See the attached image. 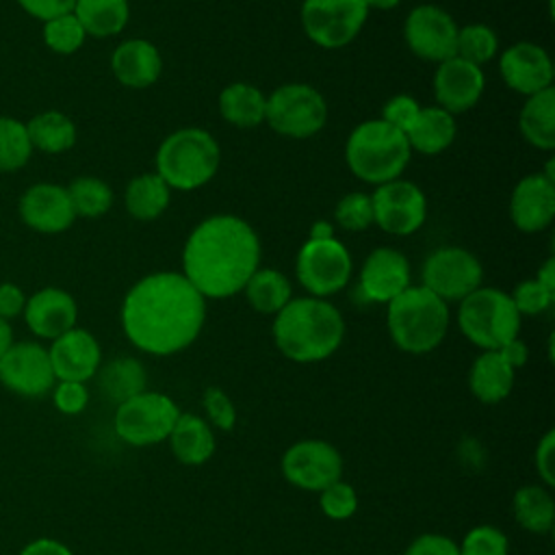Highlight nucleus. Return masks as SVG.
Returning a JSON list of instances; mask_svg holds the SVG:
<instances>
[{"instance_id":"7ed1b4c3","label":"nucleus","mask_w":555,"mask_h":555,"mask_svg":"<svg viewBox=\"0 0 555 555\" xmlns=\"http://www.w3.org/2000/svg\"><path fill=\"white\" fill-rule=\"evenodd\" d=\"M273 343L293 362L310 364L330 358L345 338L340 310L319 297H295L273 319Z\"/></svg>"},{"instance_id":"c85d7f7f","label":"nucleus","mask_w":555,"mask_h":555,"mask_svg":"<svg viewBox=\"0 0 555 555\" xmlns=\"http://www.w3.org/2000/svg\"><path fill=\"white\" fill-rule=\"evenodd\" d=\"M95 377H98V388L113 403H121L143 392L147 384V373L143 364L130 356L113 358L106 364H100Z\"/></svg>"},{"instance_id":"412c9836","label":"nucleus","mask_w":555,"mask_h":555,"mask_svg":"<svg viewBox=\"0 0 555 555\" xmlns=\"http://www.w3.org/2000/svg\"><path fill=\"white\" fill-rule=\"evenodd\" d=\"M410 286V262L395 247L373 249L360 271V291L369 301L388 304Z\"/></svg>"},{"instance_id":"6e6552de","label":"nucleus","mask_w":555,"mask_h":555,"mask_svg":"<svg viewBox=\"0 0 555 555\" xmlns=\"http://www.w3.org/2000/svg\"><path fill=\"white\" fill-rule=\"evenodd\" d=\"M180 408L176 401L156 390H143L117 403L113 427L115 434L132 447H150L169 438Z\"/></svg>"},{"instance_id":"f257e3e1","label":"nucleus","mask_w":555,"mask_h":555,"mask_svg":"<svg viewBox=\"0 0 555 555\" xmlns=\"http://www.w3.org/2000/svg\"><path fill=\"white\" fill-rule=\"evenodd\" d=\"M206 321L204 295L182 275L158 271L141 278L124 297L121 327L145 353L171 356L186 349Z\"/></svg>"},{"instance_id":"37998d69","label":"nucleus","mask_w":555,"mask_h":555,"mask_svg":"<svg viewBox=\"0 0 555 555\" xmlns=\"http://www.w3.org/2000/svg\"><path fill=\"white\" fill-rule=\"evenodd\" d=\"M202 405L206 412V421L210 427H217L221 431H232L236 425V408L225 390L210 386L202 395Z\"/></svg>"},{"instance_id":"4be33fe9","label":"nucleus","mask_w":555,"mask_h":555,"mask_svg":"<svg viewBox=\"0 0 555 555\" xmlns=\"http://www.w3.org/2000/svg\"><path fill=\"white\" fill-rule=\"evenodd\" d=\"M24 321L28 330L39 338H59L67 330L76 327L78 306L74 297L56 286H48L37 291L26 299Z\"/></svg>"},{"instance_id":"39448f33","label":"nucleus","mask_w":555,"mask_h":555,"mask_svg":"<svg viewBox=\"0 0 555 555\" xmlns=\"http://www.w3.org/2000/svg\"><path fill=\"white\" fill-rule=\"evenodd\" d=\"M410 154L412 147L405 134L384 119L358 124L345 145V158L351 173L375 186L397 180L403 173Z\"/></svg>"},{"instance_id":"f03ea898","label":"nucleus","mask_w":555,"mask_h":555,"mask_svg":"<svg viewBox=\"0 0 555 555\" xmlns=\"http://www.w3.org/2000/svg\"><path fill=\"white\" fill-rule=\"evenodd\" d=\"M258 267V234L236 215L204 219L184 243L182 275L204 299H223L241 293Z\"/></svg>"},{"instance_id":"423d86ee","label":"nucleus","mask_w":555,"mask_h":555,"mask_svg":"<svg viewBox=\"0 0 555 555\" xmlns=\"http://www.w3.org/2000/svg\"><path fill=\"white\" fill-rule=\"evenodd\" d=\"M221 150L215 137L202 128L171 132L156 152V173L176 191H193L212 180Z\"/></svg>"},{"instance_id":"49530a36","label":"nucleus","mask_w":555,"mask_h":555,"mask_svg":"<svg viewBox=\"0 0 555 555\" xmlns=\"http://www.w3.org/2000/svg\"><path fill=\"white\" fill-rule=\"evenodd\" d=\"M418 111H421V104H418L412 95L399 93V95H392V98L384 104L379 119H384L386 124H390V126L399 128L401 132H405L408 126L414 121V117H416Z\"/></svg>"},{"instance_id":"cd10ccee","label":"nucleus","mask_w":555,"mask_h":555,"mask_svg":"<svg viewBox=\"0 0 555 555\" xmlns=\"http://www.w3.org/2000/svg\"><path fill=\"white\" fill-rule=\"evenodd\" d=\"M518 128L527 143L538 150L551 152L555 147V89H542L527 98Z\"/></svg>"},{"instance_id":"ea45409f","label":"nucleus","mask_w":555,"mask_h":555,"mask_svg":"<svg viewBox=\"0 0 555 555\" xmlns=\"http://www.w3.org/2000/svg\"><path fill=\"white\" fill-rule=\"evenodd\" d=\"M334 219H336L338 228H343V230H349V232L366 230L373 223L371 195L360 193V191L347 193L345 197L338 199V204L334 208Z\"/></svg>"},{"instance_id":"9d476101","label":"nucleus","mask_w":555,"mask_h":555,"mask_svg":"<svg viewBox=\"0 0 555 555\" xmlns=\"http://www.w3.org/2000/svg\"><path fill=\"white\" fill-rule=\"evenodd\" d=\"M369 15L364 0H304L301 26L312 43L338 50L351 43Z\"/></svg>"},{"instance_id":"a18cd8bd","label":"nucleus","mask_w":555,"mask_h":555,"mask_svg":"<svg viewBox=\"0 0 555 555\" xmlns=\"http://www.w3.org/2000/svg\"><path fill=\"white\" fill-rule=\"evenodd\" d=\"M52 392V403L61 414L76 416L89 403V388L85 382H56Z\"/></svg>"},{"instance_id":"6ab92c4d","label":"nucleus","mask_w":555,"mask_h":555,"mask_svg":"<svg viewBox=\"0 0 555 555\" xmlns=\"http://www.w3.org/2000/svg\"><path fill=\"white\" fill-rule=\"evenodd\" d=\"M486 87V78L481 67L460 59L451 56L442 63H438L436 76H434V93L438 100V106L444 108L451 115L464 113L473 108Z\"/></svg>"},{"instance_id":"0eeeda50","label":"nucleus","mask_w":555,"mask_h":555,"mask_svg":"<svg viewBox=\"0 0 555 555\" xmlns=\"http://www.w3.org/2000/svg\"><path fill=\"white\" fill-rule=\"evenodd\" d=\"M457 325L473 345L494 351L518 336L520 314L507 293L479 286L460 301Z\"/></svg>"},{"instance_id":"20e7f679","label":"nucleus","mask_w":555,"mask_h":555,"mask_svg":"<svg viewBox=\"0 0 555 555\" xmlns=\"http://www.w3.org/2000/svg\"><path fill=\"white\" fill-rule=\"evenodd\" d=\"M388 334L392 343L405 353H429L447 336L449 304L425 286H408L392 301L386 312Z\"/></svg>"},{"instance_id":"dca6fc26","label":"nucleus","mask_w":555,"mask_h":555,"mask_svg":"<svg viewBox=\"0 0 555 555\" xmlns=\"http://www.w3.org/2000/svg\"><path fill=\"white\" fill-rule=\"evenodd\" d=\"M403 37L412 54L423 61L442 63L455 56L457 24L444 9L436 4H418L405 17Z\"/></svg>"},{"instance_id":"864d4df0","label":"nucleus","mask_w":555,"mask_h":555,"mask_svg":"<svg viewBox=\"0 0 555 555\" xmlns=\"http://www.w3.org/2000/svg\"><path fill=\"white\" fill-rule=\"evenodd\" d=\"M503 358H505V362L516 371V369H520V366H525L527 364V360H529V349H527V345L516 336V338H512L509 343H505L501 349H496Z\"/></svg>"},{"instance_id":"2f4dec72","label":"nucleus","mask_w":555,"mask_h":555,"mask_svg":"<svg viewBox=\"0 0 555 555\" xmlns=\"http://www.w3.org/2000/svg\"><path fill=\"white\" fill-rule=\"evenodd\" d=\"M72 13L87 35L113 37L128 24L130 7L128 0H76Z\"/></svg>"},{"instance_id":"a19ab883","label":"nucleus","mask_w":555,"mask_h":555,"mask_svg":"<svg viewBox=\"0 0 555 555\" xmlns=\"http://www.w3.org/2000/svg\"><path fill=\"white\" fill-rule=\"evenodd\" d=\"M460 546V555H507L509 542L507 535L494 525L473 527Z\"/></svg>"},{"instance_id":"a878e982","label":"nucleus","mask_w":555,"mask_h":555,"mask_svg":"<svg viewBox=\"0 0 555 555\" xmlns=\"http://www.w3.org/2000/svg\"><path fill=\"white\" fill-rule=\"evenodd\" d=\"M516 371L505 362V358L494 351H483L477 356L468 371V388L477 401L486 405L501 403L514 388Z\"/></svg>"},{"instance_id":"b1692460","label":"nucleus","mask_w":555,"mask_h":555,"mask_svg":"<svg viewBox=\"0 0 555 555\" xmlns=\"http://www.w3.org/2000/svg\"><path fill=\"white\" fill-rule=\"evenodd\" d=\"M111 69L115 78L132 89L150 87L158 80L163 61L160 52L147 39L121 41L111 56Z\"/></svg>"},{"instance_id":"393cba45","label":"nucleus","mask_w":555,"mask_h":555,"mask_svg":"<svg viewBox=\"0 0 555 555\" xmlns=\"http://www.w3.org/2000/svg\"><path fill=\"white\" fill-rule=\"evenodd\" d=\"M167 440L173 457L186 466H199L208 462L217 447L215 431L208 421L204 416L184 412H180Z\"/></svg>"},{"instance_id":"c03bdc74","label":"nucleus","mask_w":555,"mask_h":555,"mask_svg":"<svg viewBox=\"0 0 555 555\" xmlns=\"http://www.w3.org/2000/svg\"><path fill=\"white\" fill-rule=\"evenodd\" d=\"M509 297H512V301H514V306H516V310H518L520 317H522V314H529V317L540 314V312H544V310L553 304V299H555V295H553L551 291H546L535 278L516 284V288H514V293H512Z\"/></svg>"},{"instance_id":"c756f323","label":"nucleus","mask_w":555,"mask_h":555,"mask_svg":"<svg viewBox=\"0 0 555 555\" xmlns=\"http://www.w3.org/2000/svg\"><path fill=\"white\" fill-rule=\"evenodd\" d=\"M267 95L247 82H232L219 93L221 117L236 128H256L264 121Z\"/></svg>"},{"instance_id":"f704fd0d","label":"nucleus","mask_w":555,"mask_h":555,"mask_svg":"<svg viewBox=\"0 0 555 555\" xmlns=\"http://www.w3.org/2000/svg\"><path fill=\"white\" fill-rule=\"evenodd\" d=\"M26 132L33 150H41L46 154H61L74 147L76 143V126L74 121L59 111H43L35 115L26 124Z\"/></svg>"},{"instance_id":"4c0bfd02","label":"nucleus","mask_w":555,"mask_h":555,"mask_svg":"<svg viewBox=\"0 0 555 555\" xmlns=\"http://www.w3.org/2000/svg\"><path fill=\"white\" fill-rule=\"evenodd\" d=\"M496 50H499V39L490 26L468 24L464 28H457L455 56L481 67L483 63L494 59Z\"/></svg>"},{"instance_id":"72a5a7b5","label":"nucleus","mask_w":555,"mask_h":555,"mask_svg":"<svg viewBox=\"0 0 555 555\" xmlns=\"http://www.w3.org/2000/svg\"><path fill=\"white\" fill-rule=\"evenodd\" d=\"M243 291L249 306L262 314H278L293 299L291 282L278 269L258 267Z\"/></svg>"},{"instance_id":"a211bd4d","label":"nucleus","mask_w":555,"mask_h":555,"mask_svg":"<svg viewBox=\"0 0 555 555\" xmlns=\"http://www.w3.org/2000/svg\"><path fill=\"white\" fill-rule=\"evenodd\" d=\"M48 353L56 382H89L102 364L100 343L82 327H72L54 338Z\"/></svg>"},{"instance_id":"7c9ffc66","label":"nucleus","mask_w":555,"mask_h":555,"mask_svg":"<svg viewBox=\"0 0 555 555\" xmlns=\"http://www.w3.org/2000/svg\"><path fill=\"white\" fill-rule=\"evenodd\" d=\"M169 197H171V189L154 171V173H141L132 178L126 186L124 202L130 217L139 221H152L167 210Z\"/></svg>"},{"instance_id":"4468645a","label":"nucleus","mask_w":555,"mask_h":555,"mask_svg":"<svg viewBox=\"0 0 555 555\" xmlns=\"http://www.w3.org/2000/svg\"><path fill=\"white\" fill-rule=\"evenodd\" d=\"M0 384L26 399L48 395L56 384L48 349L35 340L13 343L0 356Z\"/></svg>"},{"instance_id":"c9c22d12","label":"nucleus","mask_w":555,"mask_h":555,"mask_svg":"<svg viewBox=\"0 0 555 555\" xmlns=\"http://www.w3.org/2000/svg\"><path fill=\"white\" fill-rule=\"evenodd\" d=\"M67 195L74 208L76 217H87V219H98L104 212H108L113 204V191L111 186L93 176H80L72 180L67 186Z\"/></svg>"},{"instance_id":"79ce46f5","label":"nucleus","mask_w":555,"mask_h":555,"mask_svg":"<svg viewBox=\"0 0 555 555\" xmlns=\"http://www.w3.org/2000/svg\"><path fill=\"white\" fill-rule=\"evenodd\" d=\"M319 505L330 520H347L358 509V494L351 483L338 479L319 492Z\"/></svg>"},{"instance_id":"f8f14e48","label":"nucleus","mask_w":555,"mask_h":555,"mask_svg":"<svg viewBox=\"0 0 555 555\" xmlns=\"http://www.w3.org/2000/svg\"><path fill=\"white\" fill-rule=\"evenodd\" d=\"M423 286L444 304L462 301L481 286L483 269L477 256L464 247L447 245L431 251L423 264Z\"/></svg>"},{"instance_id":"4d7b16f0","label":"nucleus","mask_w":555,"mask_h":555,"mask_svg":"<svg viewBox=\"0 0 555 555\" xmlns=\"http://www.w3.org/2000/svg\"><path fill=\"white\" fill-rule=\"evenodd\" d=\"M13 345V330L9 325V321L0 319V356Z\"/></svg>"},{"instance_id":"6e6d98bb","label":"nucleus","mask_w":555,"mask_h":555,"mask_svg":"<svg viewBox=\"0 0 555 555\" xmlns=\"http://www.w3.org/2000/svg\"><path fill=\"white\" fill-rule=\"evenodd\" d=\"M310 238L312 241H325V238H334V225L327 219H317L310 228Z\"/></svg>"},{"instance_id":"9b49d317","label":"nucleus","mask_w":555,"mask_h":555,"mask_svg":"<svg viewBox=\"0 0 555 555\" xmlns=\"http://www.w3.org/2000/svg\"><path fill=\"white\" fill-rule=\"evenodd\" d=\"M295 271L299 284L310 293V297L325 299L347 286L351 278V256L336 238H308L297 251Z\"/></svg>"},{"instance_id":"13d9d810","label":"nucleus","mask_w":555,"mask_h":555,"mask_svg":"<svg viewBox=\"0 0 555 555\" xmlns=\"http://www.w3.org/2000/svg\"><path fill=\"white\" fill-rule=\"evenodd\" d=\"M364 2H366V7H375V9L388 11V9H395L401 0H364Z\"/></svg>"},{"instance_id":"473e14b6","label":"nucleus","mask_w":555,"mask_h":555,"mask_svg":"<svg viewBox=\"0 0 555 555\" xmlns=\"http://www.w3.org/2000/svg\"><path fill=\"white\" fill-rule=\"evenodd\" d=\"M512 512L516 522L531 533H548L555 525V503L546 486H522L514 492Z\"/></svg>"},{"instance_id":"ddd939ff","label":"nucleus","mask_w":555,"mask_h":555,"mask_svg":"<svg viewBox=\"0 0 555 555\" xmlns=\"http://www.w3.org/2000/svg\"><path fill=\"white\" fill-rule=\"evenodd\" d=\"M284 479L306 492H321L343 477V455L327 440L306 438L282 455Z\"/></svg>"},{"instance_id":"bb28decb","label":"nucleus","mask_w":555,"mask_h":555,"mask_svg":"<svg viewBox=\"0 0 555 555\" xmlns=\"http://www.w3.org/2000/svg\"><path fill=\"white\" fill-rule=\"evenodd\" d=\"M403 134L412 150L434 156L451 147L455 139V119L440 106H421Z\"/></svg>"},{"instance_id":"603ef678","label":"nucleus","mask_w":555,"mask_h":555,"mask_svg":"<svg viewBox=\"0 0 555 555\" xmlns=\"http://www.w3.org/2000/svg\"><path fill=\"white\" fill-rule=\"evenodd\" d=\"M17 555H74L67 544L56 538H35L22 546Z\"/></svg>"},{"instance_id":"5fc2aeb1","label":"nucleus","mask_w":555,"mask_h":555,"mask_svg":"<svg viewBox=\"0 0 555 555\" xmlns=\"http://www.w3.org/2000/svg\"><path fill=\"white\" fill-rule=\"evenodd\" d=\"M535 280H538L546 291H551V293L555 295V260H553V258H548V260L540 267Z\"/></svg>"},{"instance_id":"e433bc0d","label":"nucleus","mask_w":555,"mask_h":555,"mask_svg":"<svg viewBox=\"0 0 555 555\" xmlns=\"http://www.w3.org/2000/svg\"><path fill=\"white\" fill-rule=\"evenodd\" d=\"M33 154L26 124L13 117H0V171L22 169Z\"/></svg>"},{"instance_id":"1a4fd4ad","label":"nucleus","mask_w":555,"mask_h":555,"mask_svg":"<svg viewBox=\"0 0 555 555\" xmlns=\"http://www.w3.org/2000/svg\"><path fill=\"white\" fill-rule=\"evenodd\" d=\"M264 121L278 134L291 139H308L327 121V102L310 85L291 82L267 95Z\"/></svg>"},{"instance_id":"58836bf2","label":"nucleus","mask_w":555,"mask_h":555,"mask_svg":"<svg viewBox=\"0 0 555 555\" xmlns=\"http://www.w3.org/2000/svg\"><path fill=\"white\" fill-rule=\"evenodd\" d=\"M85 28L74 13H65L43 22V41L50 50L59 54H72L85 43Z\"/></svg>"},{"instance_id":"de8ad7c7","label":"nucleus","mask_w":555,"mask_h":555,"mask_svg":"<svg viewBox=\"0 0 555 555\" xmlns=\"http://www.w3.org/2000/svg\"><path fill=\"white\" fill-rule=\"evenodd\" d=\"M403 555H460V546L442 533H421L416 535Z\"/></svg>"},{"instance_id":"09e8293b","label":"nucleus","mask_w":555,"mask_h":555,"mask_svg":"<svg viewBox=\"0 0 555 555\" xmlns=\"http://www.w3.org/2000/svg\"><path fill=\"white\" fill-rule=\"evenodd\" d=\"M533 462H535V470H538L540 481L546 488H553L555 486V431L553 429H548L538 440Z\"/></svg>"},{"instance_id":"8fccbe9b","label":"nucleus","mask_w":555,"mask_h":555,"mask_svg":"<svg viewBox=\"0 0 555 555\" xmlns=\"http://www.w3.org/2000/svg\"><path fill=\"white\" fill-rule=\"evenodd\" d=\"M17 2L28 15H33L41 22L72 13L74 4H76V0H17Z\"/></svg>"},{"instance_id":"aec40b11","label":"nucleus","mask_w":555,"mask_h":555,"mask_svg":"<svg viewBox=\"0 0 555 555\" xmlns=\"http://www.w3.org/2000/svg\"><path fill=\"white\" fill-rule=\"evenodd\" d=\"M22 221L43 234H56L67 230L76 215L65 186L52 182H39L26 189L20 197Z\"/></svg>"},{"instance_id":"f3484780","label":"nucleus","mask_w":555,"mask_h":555,"mask_svg":"<svg viewBox=\"0 0 555 555\" xmlns=\"http://www.w3.org/2000/svg\"><path fill=\"white\" fill-rule=\"evenodd\" d=\"M499 72L509 89L527 98L553 87V61L542 46L531 41L509 46L499 59Z\"/></svg>"},{"instance_id":"2eb2a0df","label":"nucleus","mask_w":555,"mask_h":555,"mask_svg":"<svg viewBox=\"0 0 555 555\" xmlns=\"http://www.w3.org/2000/svg\"><path fill=\"white\" fill-rule=\"evenodd\" d=\"M373 223L384 232L408 236L416 232L427 217V199L423 191L410 180H390L371 195Z\"/></svg>"},{"instance_id":"5701e85b","label":"nucleus","mask_w":555,"mask_h":555,"mask_svg":"<svg viewBox=\"0 0 555 555\" xmlns=\"http://www.w3.org/2000/svg\"><path fill=\"white\" fill-rule=\"evenodd\" d=\"M509 217L522 232H540L555 217V182L542 173L525 176L512 191Z\"/></svg>"},{"instance_id":"3c124183","label":"nucleus","mask_w":555,"mask_h":555,"mask_svg":"<svg viewBox=\"0 0 555 555\" xmlns=\"http://www.w3.org/2000/svg\"><path fill=\"white\" fill-rule=\"evenodd\" d=\"M24 306H26V295L17 284H11V282L0 284V319L9 321L22 314Z\"/></svg>"}]
</instances>
